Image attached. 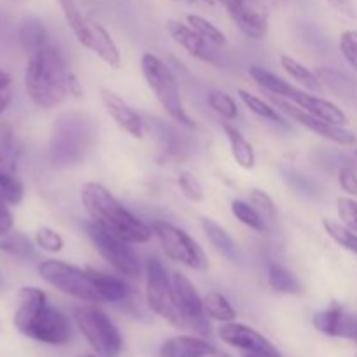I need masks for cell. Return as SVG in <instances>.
<instances>
[{
    "instance_id": "cell-44",
    "label": "cell",
    "mask_w": 357,
    "mask_h": 357,
    "mask_svg": "<svg viewBox=\"0 0 357 357\" xmlns=\"http://www.w3.org/2000/svg\"><path fill=\"white\" fill-rule=\"evenodd\" d=\"M13 225H14V218H13V213H10L9 209V204L0 199V237L7 236V234L13 230Z\"/></svg>"
},
{
    "instance_id": "cell-22",
    "label": "cell",
    "mask_w": 357,
    "mask_h": 357,
    "mask_svg": "<svg viewBox=\"0 0 357 357\" xmlns=\"http://www.w3.org/2000/svg\"><path fill=\"white\" fill-rule=\"evenodd\" d=\"M21 149L14 129L7 122H0V176L17 174Z\"/></svg>"
},
{
    "instance_id": "cell-8",
    "label": "cell",
    "mask_w": 357,
    "mask_h": 357,
    "mask_svg": "<svg viewBox=\"0 0 357 357\" xmlns=\"http://www.w3.org/2000/svg\"><path fill=\"white\" fill-rule=\"evenodd\" d=\"M73 321L94 354L100 357H121L122 335L103 310L94 305L73 307Z\"/></svg>"
},
{
    "instance_id": "cell-48",
    "label": "cell",
    "mask_w": 357,
    "mask_h": 357,
    "mask_svg": "<svg viewBox=\"0 0 357 357\" xmlns=\"http://www.w3.org/2000/svg\"><path fill=\"white\" fill-rule=\"evenodd\" d=\"M215 357H230V356H227V354H220V352H218V354H216Z\"/></svg>"
},
{
    "instance_id": "cell-30",
    "label": "cell",
    "mask_w": 357,
    "mask_h": 357,
    "mask_svg": "<svg viewBox=\"0 0 357 357\" xmlns=\"http://www.w3.org/2000/svg\"><path fill=\"white\" fill-rule=\"evenodd\" d=\"M237 94H239V98H241V101L244 103V107H246L250 112H253L255 115L265 119V121L275 122V124H284V119L281 117V114L278 112V108H275L271 101L261 100L260 96H257V94H251L250 91H244V89L237 91Z\"/></svg>"
},
{
    "instance_id": "cell-13",
    "label": "cell",
    "mask_w": 357,
    "mask_h": 357,
    "mask_svg": "<svg viewBox=\"0 0 357 357\" xmlns=\"http://www.w3.org/2000/svg\"><path fill=\"white\" fill-rule=\"evenodd\" d=\"M171 279H173L174 295H176L178 307H180L181 316L187 324V330H192L202 337L211 333L208 316L204 312V300L197 293L194 282L181 272H173Z\"/></svg>"
},
{
    "instance_id": "cell-19",
    "label": "cell",
    "mask_w": 357,
    "mask_h": 357,
    "mask_svg": "<svg viewBox=\"0 0 357 357\" xmlns=\"http://www.w3.org/2000/svg\"><path fill=\"white\" fill-rule=\"evenodd\" d=\"M289 101L298 105V107L302 108V110H305L307 114L314 115V117L317 119H323V121L326 122H331V124L345 126L349 122L347 114H345L338 105H335L333 101L324 100V98L321 96H316V94L305 93V91L300 89Z\"/></svg>"
},
{
    "instance_id": "cell-7",
    "label": "cell",
    "mask_w": 357,
    "mask_h": 357,
    "mask_svg": "<svg viewBox=\"0 0 357 357\" xmlns=\"http://www.w3.org/2000/svg\"><path fill=\"white\" fill-rule=\"evenodd\" d=\"M145 298L157 316L173 324L174 328L187 330L174 295L173 279L167 274V268L164 267L162 261L155 257L146 258L145 261Z\"/></svg>"
},
{
    "instance_id": "cell-38",
    "label": "cell",
    "mask_w": 357,
    "mask_h": 357,
    "mask_svg": "<svg viewBox=\"0 0 357 357\" xmlns=\"http://www.w3.org/2000/svg\"><path fill=\"white\" fill-rule=\"evenodd\" d=\"M35 244L47 253H59L65 248L61 234L56 232L51 227H38L35 232Z\"/></svg>"
},
{
    "instance_id": "cell-5",
    "label": "cell",
    "mask_w": 357,
    "mask_h": 357,
    "mask_svg": "<svg viewBox=\"0 0 357 357\" xmlns=\"http://www.w3.org/2000/svg\"><path fill=\"white\" fill-rule=\"evenodd\" d=\"M58 3L61 7L63 16H65L66 23H68L70 30L73 31L79 44L89 49L91 52H94L110 68H119L122 61L121 51H119L112 35L98 21L91 20L80 9L77 0H58Z\"/></svg>"
},
{
    "instance_id": "cell-29",
    "label": "cell",
    "mask_w": 357,
    "mask_h": 357,
    "mask_svg": "<svg viewBox=\"0 0 357 357\" xmlns=\"http://www.w3.org/2000/svg\"><path fill=\"white\" fill-rule=\"evenodd\" d=\"M204 312L209 319L218 321V323H232L236 321L237 312L229 302L225 295L218 291H211L204 296Z\"/></svg>"
},
{
    "instance_id": "cell-20",
    "label": "cell",
    "mask_w": 357,
    "mask_h": 357,
    "mask_svg": "<svg viewBox=\"0 0 357 357\" xmlns=\"http://www.w3.org/2000/svg\"><path fill=\"white\" fill-rule=\"evenodd\" d=\"M215 345L194 335H178L160 345L159 357H209L216 356Z\"/></svg>"
},
{
    "instance_id": "cell-11",
    "label": "cell",
    "mask_w": 357,
    "mask_h": 357,
    "mask_svg": "<svg viewBox=\"0 0 357 357\" xmlns=\"http://www.w3.org/2000/svg\"><path fill=\"white\" fill-rule=\"evenodd\" d=\"M153 236L159 241L160 248L176 264L185 265L192 271H206L208 268V258L197 243L180 227L169 222L155 220L150 225Z\"/></svg>"
},
{
    "instance_id": "cell-39",
    "label": "cell",
    "mask_w": 357,
    "mask_h": 357,
    "mask_svg": "<svg viewBox=\"0 0 357 357\" xmlns=\"http://www.w3.org/2000/svg\"><path fill=\"white\" fill-rule=\"evenodd\" d=\"M178 187H180L181 194L192 202L204 201V188L202 183L190 173V171H181L178 174Z\"/></svg>"
},
{
    "instance_id": "cell-42",
    "label": "cell",
    "mask_w": 357,
    "mask_h": 357,
    "mask_svg": "<svg viewBox=\"0 0 357 357\" xmlns=\"http://www.w3.org/2000/svg\"><path fill=\"white\" fill-rule=\"evenodd\" d=\"M338 183L345 194L351 195V197H357V171L354 167H342L340 173H338Z\"/></svg>"
},
{
    "instance_id": "cell-46",
    "label": "cell",
    "mask_w": 357,
    "mask_h": 357,
    "mask_svg": "<svg viewBox=\"0 0 357 357\" xmlns=\"http://www.w3.org/2000/svg\"><path fill=\"white\" fill-rule=\"evenodd\" d=\"M220 2L223 3V6H227L229 2H234V0H220ZM243 2H250V3H255V0H243Z\"/></svg>"
},
{
    "instance_id": "cell-52",
    "label": "cell",
    "mask_w": 357,
    "mask_h": 357,
    "mask_svg": "<svg viewBox=\"0 0 357 357\" xmlns=\"http://www.w3.org/2000/svg\"><path fill=\"white\" fill-rule=\"evenodd\" d=\"M356 157H357V150H356Z\"/></svg>"
},
{
    "instance_id": "cell-2",
    "label": "cell",
    "mask_w": 357,
    "mask_h": 357,
    "mask_svg": "<svg viewBox=\"0 0 357 357\" xmlns=\"http://www.w3.org/2000/svg\"><path fill=\"white\" fill-rule=\"evenodd\" d=\"M14 326L21 335L40 344L65 345L72 338L68 317L52 307L47 295L35 286H24L17 293Z\"/></svg>"
},
{
    "instance_id": "cell-1",
    "label": "cell",
    "mask_w": 357,
    "mask_h": 357,
    "mask_svg": "<svg viewBox=\"0 0 357 357\" xmlns=\"http://www.w3.org/2000/svg\"><path fill=\"white\" fill-rule=\"evenodd\" d=\"M24 89L31 103L44 110L63 105L70 94L80 98L84 93L77 75L66 65L65 56L52 44L28 54Z\"/></svg>"
},
{
    "instance_id": "cell-6",
    "label": "cell",
    "mask_w": 357,
    "mask_h": 357,
    "mask_svg": "<svg viewBox=\"0 0 357 357\" xmlns=\"http://www.w3.org/2000/svg\"><path fill=\"white\" fill-rule=\"evenodd\" d=\"M91 142L93 131L82 115H61L52 131L51 160L56 166H72L82 159Z\"/></svg>"
},
{
    "instance_id": "cell-53",
    "label": "cell",
    "mask_w": 357,
    "mask_h": 357,
    "mask_svg": "<svg viewBox=\"0 0 357 357\" xmlns=\"http://www.w3.org/2000/svg\"><path fill=\"white\" fill-rule=\"evenodd\" d=\"M356 357H357V354H356Z\"/></svg>"
},
{
    "instance_id": "cell-37",
    "label": "cell",
    "mask_w": 357,
    "mask_h": 357,
    "mask_svg": "<svg viewBox=\"0 0 357 357\" xmlns=\"http://www.w3.org/2000/svg\"><path fill=\"white\" fill-rule=\"evenodd\" d=\"M24 197L23 181L17 174H6L0 176V199L6 201L9 206H17Z\"/></svg>"
},
{
    "instance_id": "cell-9",
    "label": "cell",
    "mask_w": 357,
    "mask_h": 357,
    "mask_svg": "<svg viewBox=\"0 0 357 357\" xmlns=\"http://www.w3.org/2000/svg\"><path fill=\"white\" fill-rule=\"evenodd\" d=\"M37 271L47 284L59 289L65 295L87 303L103 302L87 268L82 271V268H77L61 260H44L38 264Z\"/></svg>"
},
{
    "instance_id": "cell-40",
    "label": "cell",
    "mask_w": 357,
    "mask_h": 357,
    "mask_svg": "<svg viewBox=\"0 0 357 357\" xmlns=\"http://www.w3.org/2000/svg\"><path fill=\"white\" fill-rule=\"evenodd\" d=\"M340 52L352 70L357 72V30H345L340 35Z\"/></svg>"
},
{
    "instance_id": "cell-28",
    "label": "cell",
    "mask_w": 357,
    "mask_h": 357,
    "mask_svg": "<svg viewBox=\"0 0 357 357\" xmlns=\"http://www.w3.org/2000/svg\"><path fill=\"white\" fill-rule=\"evenodd\" d=\"M281 66L295 82H298L300 86H303L305 89L316 91V93H321V91H323V84H321L319 77H317L312 70L307 68L303 63H300L298 59L284 54L281 56Z\"/></svg>"
},
{
    "instance_id": "cell-10",
    "label": "cell",
    "mask_w": 357,
    "mask_h": 357,
    "mask_svg": "<svg viewBox=\"0 0 357 357\" xmlns=\"http://www.w3.org/2000/svg\"><path fill=\"white\" fill-rule=\"evenodd\" d=\"M87 237L91 239L93 246L96 248L98 253L101 255L105 261L117 272L119 275L126 279H138L142 275V264L131 248V243L100 229L96 223L89 222L84 223Z\"/></svg>"
},
{
    "instance_id": "cell-24",
    "label": "cell",
    "mask_w": 357,
    "mask_h": 357,
    "mask_svg": "<svg viewBox=\"0 0 357 357\" xmlns=\"http://www.w3.org/2000/svg\"><path fill=\"white\" fill-rule=\"evenodd\" d=\"M223 132H225L227 139H229L230 153H232L234 160H236L243 169H253L255 164H257V155H255L253 145L248 142L246 136H244L236 126L230 124V122H225V124H223Z\"/></svg>"
},
{
    "instance_id": "cell-3",
    "label": "cell",
    "mask_w": 357,
    "mask_h": 357,
    "mask_svg": "<svg viewBox=\"0 0 357 357\" xmlns=\"http://www.w3.org/2000/svg\"><path fill=\"white\" fill-rule=\"evenodd\" d=\"M80 201L89 215V220L100 229L121 237L131 244H145L152 239L150 225L136 218L122 202L96 181H87L80 188Z\"/></svg>"
},
{
    "instance_id": "cell-32",
    "label": "cell",
    "mask_w": 357,
    "mask_h": 357,
    "mask_svg": "<svg viewBox=\"0 0 357 357\" xmlns=\"http://www.w3.org/2000/svg\"><path fill=\"white\" fill-rule=\"evenodd\" d=\"M230 211L232 215L239 220L243 225H246L248 229L255 230V232H267V223L264 222V218L260 216V213L255 209V206L251 202L241 201V199H236L230 204Z\"/></svg>"
},
{
    "instance_id": "cell-17",
    "label": "cell",
    "mask_w": 357,
    "mask_h": 357,
    "mask_svg": "<svg viewBox=\"0 0 357 357\" xmlns=\"http://www.w3.org/2000/svg\"><path fill=\"white\" fill-rule=\"evenodd\" d=\"M230 20L236 23V26L246 35L248 38L253 40H261L268 33V17L267 14L261 13L260 9L250 2L243 0H234L225 6Z\"/></svg>"
},
{
    "instance_id": "cell-12",
    "label": "cell",
    "mask_w": 357,
    "mask_h": 357,
    "mask_svg": "<svg viewBox=\"0 0 357 357\" xmlns=\"http://www.w3.org/2000/svg\"><path fill=\"white\" fill-rule=\"evenodd\" d=\"M268 101L274 105L278 110H281L282 114L288 115L289 119H293L295 122H298L300 126H303L305 129H309L314 135L321 136V138L328 139V142H333L337 145L342 146H354L357 143L356 132L349 131L347 128L338 124H331V122L323 121V119H317L314 115L307 114L305 110L298 107V105L291 103L289 100H284V98L272 96L268 94Z\"/></svg>"
},
{
    "instance_id": "cell-16",
    "label": "cell",
    "mask_w": 357,
    "mask_h": 357,
    "mask_svg": "<svg viewBox=\"0 0 357 357\" xmlns=\"http://www.w3.org/2000/svg\"><path fill=\"white\" fill-rule=\"evenodd\" d=\"M312 323L317 331L328 337L357 340V316L349 314L338 302L330 303L326 309L317 312Z\"/></svg>"
},
{
    "instance_id": "cell-41",
    "label": "cell",
    "mask_w": 357,
    "mask_h": 357,
    "mask_svg": "<svg viewBox=\"0 0 357 357\" xmlns=\"http://www.w3.org/2000/svg\"><path fill=\"white\" fill-rule=\"evenodd\" d=\"M337 211L342 223L357 232V201L352 197H338Z\"/></svg>"
},
{
    "instance_id": "cell-23",
    "label": "cell",
    "mask_w": 357,
    "mask_h": 357,
    "mask_svg": "<svg viewBox=\"0 0 357 357\" xmlns=\"http://www.w3.org/2000/svg\"><path fill=\"white\" fill-rule=\"evenodd\" d=\"M248 73L251 75V79L265 89L267 93H271L272 96H279V98H284V100H291L296 93H298V87H295L293 84H289L288 80H284L282 77L275 75V73L268 72V70L261 68V66H250L248 68Z\"/></svg>"
},
{
    "instance_id": "cell-51",
    "label": "cell",
    "mask_w": 357,
    "mask_h": 357,
    "mask_svg": "<svg viewBox=\"0 0 357 357\" xmlns=\"http://www.w3.org/2000/svg\"><path fill=\"white\" fill-rule=\"evenodd\" d=\"M173 2H178V0H173Z\"/></svg>"
},
{
    "instance_id": "cell-47",
    "label": "cell",
    "mask_w": 357,
    "mask_h": 357,
    "mask_svg": "<svg viewBox=\"0 0 357 357\" xmlns=\"http://www.w3.org/2000/svg\"><path fill=\"white\" fill-rule=\"evenodd\" d=\"M3 286H6V281H3V275L2 272H0V289H3Z\"/></svg>"
},
{
    "instance_id": "cell-4",
    "label": "cell",
    "mask_w": 357,
    "mask_h": 357,
    "mask_svg": "<svg viewBox=\"0 0 357 357\" xmlns=\"http://www.w3.org/2000/svg\"><path fill=\"white\" fill-rule=\"evenodd\" d=\"M142 73L145 77L146 86L152 91L160 107L164 108V112L176 124L188 129H195V121L187 114L183 107L180 87H178V80L173 70L155 54L146 52L142 58Z\"/></svg>"
},
{
    "instance_id": "cell-35",
    "label": "cell",
    "mask_w": 357,
    "mask_h": 357,
    "mask_svg": "<svg viewBox=\"0 0 357 357\" xmlns=\"http://www.w3.org/2000/svg\"><path fill=\"white\" fill-rule=\"evenodd\" d=\"M208 105L216 115H220L225 121H234L239 115L237 103L234 101V98L230 94L223 93V91H209Z\"/></svg>"
},
{
    "instance_id": "cell-21",
    "label": "cell",
    "mask_w": 357,
    "mask_h": 357,
    "mask_svg": "<svg viewBox=\"0 0 357 357\" xmlns=\"http://www.w3.org/2000/svg\"><path fill=\"white\" fill-rule=\"evenodd\" d=\"M87 272H89L91 279H93L103 302L121 303L126 302L132 295L131 286L128 284L126 278H122V275H112L107 274V272L96 271L93 267H87Z\"/></svg>"
},
{
    "instance_id": "cell-14",
    "label": "cell",
    "mask_w": 357,
    "mask_h": 357,
    "mask_svg": "<svg viewBox=\"0 0 357 357\" xmlns=\"http://www.w3.org/2000/svg\"><path fill=\"white\" fill-rule=\"evenodd\" d=\"M218 337L230 347L241 349L250 354L261 357H281L275 345L268 338H265L260 331L248 324H241L232 321V323H222L218 328Z\"/></svg>"
},
{
    "instance_id": "cell-15",
    "label": "cell",
    "mask_w": 357,
    "mask_h": 357,
    "mask_svg": "<svg viewBox=\"0 0 357 357\" xmlns=\"http://www.w3.org/2000/svg\"><path fill=\"white\" fill-rule=\"evenodd\" d=\"M100 98L105 107V112L114 119V122L122 131L128 132L129 136L136 139L143 138V135H145L143 119L139 117L138 112L124 98L119 96L115 91L108 89V87H100Z\"/></svg>"
},
{
    "instance_id": "cell-36",
    "label": "cell",
    "mask_w": 357,
    "mask_h": 357,
    "mask_svg": "<svg viewBox=\"0 0 357 357\" xmlns=\"http://www.w3.org/2000/svg\"><path fill=\"white\" fill-rule=\"evenodd\" d=\"M250 202L255 206L260 216L264 218V222L267 223V227L274 225L278 222V208H275L274 201H272L271 195L265 190L260 188H251L250 190Z\"/></svg>"
},
{
    "instance_id": "cell-45",
    "label": "cell",
    "mask_w": 357,
    "mask_h": 357,
    "mask_svg": "<svg viewBox=\"0 0 357 357\" xmlns=\"http://www.w3.org/2000/svg\"><path fill=\"white\" fill-rule=\"evenodd\" d=\"M331 7H333L337 13H340L342 16H347L351 20H357V7L354 0H326Z\"/></svg>"
},
{
    "instance_id": "cell-49",
    "label": "cell",
    "mask_w": 357,
    "mask_h": 357,
    "mask_svg": "<svg viewBox=\"0 0 357 357\" xmlns=\"http://www.w3.org/2000/svg\"><path fill=\"white\" fill-rule=\"evenodd\" d=\"M82 357H100V356H96V354H86V356H82Z\"/></svg>"
},
{
    "instance_id": "cell-43",
    "label": "cell",
    "mask_w": 357,
    "mask_h": 357,
    "mask_svg": "<svg viewBox=\"0 0 357 357\" xmlns=\"http://www.w3.org/2000/svg\"><path fill=\"white\" fill-rule=\"evenodd\" d=\"M13 94V79H10L9 73L0 70V115L9 108Z\"/></svg>"
},
{
    "instance_id": "cell-26",
    "label": "cell",
    "mask_w": 357,
    "mask_h": 357,
    "mask_svg": "<svg viewBox=\"0 0 357 357\" xmlns=\"http://www.w3.org/2000/svg\"><path fill=\"white\" fill-rule=\"evenodd\" d=\"M201 227H202V232L206 234L209 243H211L220 253H223L227 258L236 261L237 246L236 243H234L232 237H230V234L227 232L220 223H216L215 220L211 218H201Z\"/></svg>"
},
{
    "instance_id": "cell-34",
    "label": "cell",
    "mask_w": 357,
    "mask_h": 357,
    "mask_svg": "<svg viewBox=\"0 0 357 357\" xmlns=\"http://www.w3.org/2000/svg\"><path fill=\"white\" fill-rule=\"evenodd\" d=\"M187 23L190 24L197 33H201L209 44L215 45V47H223V45H227L225 33H223L216 24H213L211 21L206 20V17L197 16V14H188Z\"/></svg>"
},
{
    "instance_id": "cell-50",
    "label": "cell",
    "mask_w": 357,
    "mask_h": 357,
    "mask_svg": "<svg viewBox=\"0 0 357 357\" xmlns=\"http://www.w3.org/2000/svg\"><path fill=\"white\" fill-rule=\"evenodd\" d=\"M246 357H261V356H255V354H250V356H246Z\"/></svg>"
},
{
    "instance_id": "cell-33",
    "label": "cell",
    "mask_w": 357,
    "mask_h": 357,
    "mask_svg": "<svg viewBox=\"0 0 357 357\" xmlns=\"http://www.w3.org/2000/svg\"><path fill=\"white\" fill-rule=\"evenodd\" d=\"M323 227L324 230H326L328 236H330L338 246H342L344 250L357 255V232L351 230L349 227H345L344 223L335 222V220L331 218H324Z\"/></svg>"
},
{
    "instance_id": "cell-18",
    "label": "cell",
    "mask_w": 357,
    "mask_h": 357,
    "mask_svg": "<svg viewBox=\"0 0 357 357\" xmlns=\"http://www.w3.org/2000/svg\"><path fill=\"white\" fill-rule=\"evenodd\" d=\"M166 26H167V31H169L171 38H173L176 44H180L188 54L206 63L216 61V52L215 49H213L215 45L209 44V42L206 40L201 33H197L190 24L181 23V21H176V20H169Z\"/></svg>"
},
{
    "instance_id": "cell-27",
    "label": "cell",
    "mask_w": 357,
    "mask_h": 357,
    "mask_svg": "<svg viewBox=\"0 0 357 357\" xmlns=\"http://www.w3.org/2000/svg\"><path fill=\"white\" fill-rule=\"evenodd\" d=\"M20 42L28 54L44 47V45L51 44L45 26L40 21L35 20V17H28V20H24L20 24Z\"/></svg>"
},
{
    "instance_id": "cell-31",
    "label": "cell",
    "mask_w": 357,
    "mask_h": 357,
    "mask_svg": "<svg viewBox=\"0 0 357 357\" xmlns=\"http://www.w3.org/2000/svg\"><path fill=\"white\" fill-rule=\"evenodd\" d=\"M0 251L21 260H30L35 257L33 243L21 232H9L7 236L0 237Z\"/></svg>"
},
{
    "instance_id": "cell-25",
    "label": "cell",
    "mask_w": 357,
    "mask_h": 357,
    "mask_svg": "<svg viewBox=\"0 0 357 357\" xmlns=\"http://www.w3.org/2000/svg\"><path fill=\"white\" fill-rule=\"evenodd\" d=\"M267 281L272 291L279 293V295H291V296L303 295V288L302 284H300L298 279H296L288 268L282 267V265L279 264L268 265Z\"/></svg>"
}]
</instances>
